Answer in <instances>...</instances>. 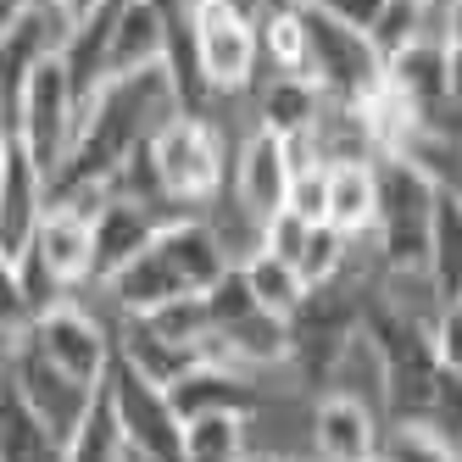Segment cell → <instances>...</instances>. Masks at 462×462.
<instances>
[{
	"mask_svg": "<svg viewBox=\"0 0 462 462\" xmlns=\"http://www.w3.org/2000/svg\"><path fill=\"white\" fill-rule=\"evenodd\" d=\"M179 112V95L162 68L145 73H123L106 79L101 89L79 106V134L68 162L51 173V195H84V189H106L112 173L123 168L134 151L156 140V128Z\"/></svg>",
	"mask_w": 462,
	"mask_h": 462,
	"instance_id": "1",
	"label": "cell"
},
{
	"mask_svg": "<svg viewBox=\"0 0 462 462\" xmlns=\"http://www.w3.org/2000/svg\"><path fill=\"white\" fill-rule=\"evenodd\" d=\"M156 189L173 212H207L228 189V162H235V140L223 134L217 112H173L145 145Z\"/></svg>",
	"mask_w": 462,
	"mask_h": 462,
	"instance_id": "2",
	"label": "cell"
},
{
	"mask_svg": "<svg viewBox=\"0 0 462 462\" xmlns=\"http://www.w3.org/2000/svg\"><path fill=\"white\" fill-rule=\"evenodd\" d=\"M379 212H374V251L384 273H429V217H435L440 184L418 173L407 156H379Z\"/></svg>",
	"mask_w": 462,
	"mask_h": 462,
	"instance_id": "3",
	"label": "cell"
},
{
	"mask_svg": "<svg viewBox=\"0 0 462 462\" xmlns=\"http://www.w3.org/2000/svg\"><path fill=\"white\" fill-rule=\"evenodd\" d=\"M301 79L318 84L323 101L335 106H362L384 84V61L368 34L335 23L323 6L301 0Z\"/></svg>",
	"mask_w": 462,
	"mask_h": 462,
	"instance_id": "4",
	"label": "cell"
},
{
	"mask_svg": "<svg viewBox=\"0 0 462 462\" xmlns=\"http://www.w3.org/2000/svg\"><path fill=\"white\" fill-rule=\"evenodd\" d=\"M189 51L201 68V84L212 89V106L223 95H245L262 84V28L235 0L189 6Z\"/></svg>",
	"mask_w": 462,
	"mask_h": 462,
	"instance_id": "5",
	"label": "cell"
},
{
	"mask_svg": "<svg viewBox=\"0 0 462 462\" xmlns=\"http://www.w3.org/2000/svg\"><path fill=\"white\" fill-rule=\"evenodd\" d=\"M101 395L112 407L123 451H134L145 462H184V418L173 407L168 384H156L151 374H140L128 356H112V368L101 379Z\"/></svg>",
	"mask_w": 462,
	"mask_h": 462,
	"instance_id": "6",
	"label": "cell"
},
{
	"mask_svg": "<svg viewBox=\"0 0 462 462\" xmlns=\"http://www.w3.org/2000/svg\"><path fill=\"white\" fill-rule=\"evenodd\" d=\"M73 134H79V95H73V79H68V68H61V56H51V61L34 68V79L23 84L12 140L51 184V173L73 151Z\"/></svg>",
	"mask_w": 462,
	"mask_h": 462,
	"instance_id": "7",
	"label": "cell"
},
{
	"mask_svg": "<svg viewBox=\"0 0 462 462\" xmlns=\"http://www.w3.org/2000/svg\"><path fill=\"white\" fill-rule=\"evenodd\" d=\"M117 323L112 312H95L89 301H56L28 323V340L40 346L45 362H56L61 374H73L79 384H101L112 356H117Z\"/></svg>",
	"mask_w": 462,
	"mask_h": 462,
	"instance_id": "8",
	"label": "cell"
},
{
	"mask_svg": "<svg viewBox=\"0 0 462 462\" xmlns=\"http://www.w3.org/2000/svg\"><path fill=\"white\" fill-rule=\"evenodd\" d=\"M12 390L28 402V412H34V418L51 429V435L68 446L73 429L84 423V412L95 407V390H101V384H79L73 374H61L56 362H45L40 346L23 335L17 351H12Z\"/></svg>",
	"mask_w": 462,
	"mask_h": 462,
	"instance_id": "9",
	"label": "cell"
},
{
	"mask_svg": "<svg viewBox=\"0 0 462 462\" xmlns=\"http://www.w3.org/2000/svg\"><path fill=\"white\" fill-rule=\"evenodd\" d=\"M290 151L268 128H251L245 140H235V162H228V201H235L256 228L279 217L290 201Z\"/></svg>",
	"mask_w": 462,
	"mask_h": 462,
	"instance_id": "10",
	"label": "cell"
},
{
	"mask_svg": "<svg viewBox=\"0 0 462 462\" xmlns=\"http://www.w3.org/2000/svg\"><path fill=\"white\" fill-rule=\"evenodd\" d=\"M384 412L323 390L312 395V462H379Z\"/></svg>",
	"mask_w": 462,
	"mask_h": 462,
	"instance_id": "11",
	"label": "cell"
},
{
	"mask_svg": "<svg viewBox=\"0 0 462 462\" xmlns=\"http://www.w3.org/2000/svg\"><path fill=\"white\" fill-rule=\"evenodd\" d=\"M162 223H168V217H156L151 207L106 189V201L95 207V217H89V284H106L117 268H128V262L156 240Z\"/></svg>",
	"mask_w": 462,
	"mask_h": 462,
	"instance_id": "12",
	"label": "cell"
},
{
	"mask_svg": "<svg viewBox=\"0 0 462 462\" xmlns=\"http://www.w3.org/2000/svg\"><path fill=\"white\" fill-rule=\"evenodd\" d=\"M101 201H106V195L45 201V217L34 228V245H28L51 268V279H61L73 295L89 284V217H95V207H101Z\"/></svg>",
	"mask_w": 462,
	"mask_h": 462,
	"instance_id": "13",
	"label": "cell"
},
{
	"mask_svg": "<svg viewBox=\"0 0 462 462\" xmlns=\"http://www.w3.org/2000/svg\"><path fill=\"white\" fill-rule=\"evenodd\" d=\"M168 395H173L179 418H201V412H240V418H251L262 407V395H268V384L240 374V368H228V362H195L184 379L168 384Z\"/></svg>",
	"mask_w": 462,
	"mask_h": 462,
	"instance_id": "14",
	"label": "cell"
},
{
	"mask_svg": "<svg viewBox=\"0 0 462 462\" xmlns=\"http://www.w3.org/2000/svg\"><path fill=\"white\" fill-rule=\"evenodd\" d=\"M162 56H168V0H117L106 79L162 68Z\"/></svg>",
	"mask_w": 462,
	"mask_h": 462,
	"instance_id": "15",
	"label": "cell"
},
{
	"mask_svg": "<svg viewBox=\"0 0 462 462\" xmlns=\"http://www.w3.org/2000/svg\"><path fill=\"white\" fill-rule=\"evenodd\" d=\"M156 251L179 268L184 290H207V284H217L228 268H235L228 251H223V240H217V228L201 212H179V217L162 223L156 228Z\"/></svg>",
	"mask_w": 462,
	"mask_h": 462,
	"instance_id": "16",
	"label": "cell"
},
{
	"mask_svg": "<svg viewBox=\"0 0 462 462\" xmlns=\"http://www.w3.org/2000/svg\"><path fill=\"white\" fill-rule=\"evenodd\" d=\"M45 195H51L45 173L12 140V168H6V179H0V256L6 262H17L28 245H34V228L45 217Z\"/></svg>",
	"mask_w": 462,
	"mask_h": 462,
	"instance_id": "17",
	"label": "cell"
},
{
	"mask_svg": "<svg viewBox=\"0 0 462 462\" xmlns=\"http://www.w3.org/2000/svg\"><path fill=\"white\" fill-rule=\"evenodd\" d=\"M374 162H340V168H328V212H323V223L340 228L346 240H368L374 235V212H379V168Z\"/></svg>",
	"mask_w": 462,
	"mask_h": 462,
	"instance_id": "18",
	"label": "cell"
},
{
	"mask_svg": "<svg viewBox=\"0 0 462 462\" xmlns=\"http://www.w3.org/2000/svg\"><path fill=\"white\" fill-rule=\"evenodd\" d=\"M318 112H323V95L301 73H268V84H256V128H268L279 140L307 134Z\"/></svg>",
	"mask_w": 462,
	"mask_h": 462,
	"instance_id": "19",
	"label": "cell"
},
{
	"mask_svg": "<svg viewBox=\"0 0 462 462\" xmlns=\"http://www.w3.org/2000/svg\"><path fill=\"white\" fill-rule=\"evenodd\" d=\"M429 284L440 301H462V189L435 195L429 217Z\"/></svg>",
	"mask_w": 462,
	"mask_h": 462,
	"instance_id": "20",
	"label": "cell"
},
{
	"mask_svg": "<svg viewBox=\"0 0 462 462\" xmlns=\"http://www.w3.org/2000/svg\"><path fill=\"white\" fill-rule=\"evenodd\" d=\"M184 462H256L251 418H240V412L184 418Z\"/></svg>",
	"mask_w": 462,
	"mask_h": 462,
	"instance_id": "21",
	"label": "cell"
},
{
	"mask_svg": "<svg viewBox=\"0 0 462 462\" xmlns=\"http://www.w3.org/2000/svg\"><path fill=\"white\" fill-rule=\"evenodd\" d=\"M0 462H61V440L28 412L12 379L0 384Z\"/></svg>",
	"mask_w": 462,
	"mask_h": 462,
	"instance_id": "22",
	"label": "cell"
},
{
	"mask_svg": "<svg viewBox=\"0 0 462 462\" xmlns=\"http://www.w3.org/2000/svg\"><path fill=\"white\" fill-rule=\"evenodd\" d=\"M240 279H245V290H251V307H256V312L295 318V312H301V301H307L301 273H295L290 262L268 256V251H251V256L240 262Z\"/></svg>",
	"mask_w": 462,
	"mask_h": 462,
	"instance_id": "23",
	"label": "cell"
},
{
	"mask_svg": "<svg viewBox=\"0 0 462 462\" xmlns=\"http://www.w3.org/2000/svg\"><path fill=\"white\" fill-rule=\"evenodd\" d=\"M351 245H356V240H346L340 228L312 223L301 256H295V273H301V284H307V290H323V284L346 279V273H351Z\"/></svg>",
	"mask_w": 462,
	"mask_h": 462,
	"instance_id": "24",
	"label": "cell"
},
{
	"mask_svg": "<svg viewBox=\"0 0 462 462\" xmlns=\"http://www.w3.org/2000/svg\"><path fill=\"white\" fill-rule=\"evenodd\" d=\"M123 435H117V423H112V407H106V395L95 390V407L84 412V423L73 429V440L61 446V462H123Z\"/></svg>",
	"mask_w": 462,
	"mask_h": 462,
	"instance_id": "25",
	"label": "cell"
},
{
	"mask_svg": "<svg viewBox=\"0 0 462 462\" xmlns=\"http://www.w3.org/2000/svg\"><path fill=\"white\" fill-rule=\"evenodd\" d=\"M379 462H457V446L429 423H384Z\"/></svg>",
	"mask_w": 462,
	"mask_h": 462,
	"instance_id": "26",
	"label": "cell"
},
{
	"mask_svg": "<svg viewBox=\"0 0 462 462\" xmlns=\"http://www.w3.org/2000/svg\"><path fill=\"white\" fill-rule=\"evenodd\" d=\"M368 40H374L379 61L395 56L402 45H412V40H423V0H384V12L368 28Z\"/></svg>",
	"mask_w": 462,
	"mask_h": 462,
	"instance_id": "27",
	"label": "cell"
},
{
	"mask_svg": "<svg viewBox=\"0 0 462 462\" xmlns=\"http://www.w3.org/2000/svg\"><path fill=\"white\" fill-rule=\"evenodd\" d=\"M201 301H207V312H212V335H217V328H228V323H240L245 312H256V307H251V290H245V279H240V268H228L217 284H207Z\"/></svg>",
	"mask_w": 462,
	"mask_h": 462,
	"instance_id": "28",
	"label": "cell"
},
{
	"mask_svg": "<svg viewBox=\"0 0 462 462\" xmlns=\"http://www.w3.org/2000/svg\"><path fill=\"white\" fill-rule=\"evenodd\" d=\"M28 323H34V307H28V295H23L17 262H6V256H0V335L23 340V335H28Z\"/></svg>",
	"mask_w": 462,
	"mask_h": 462,
	"instance_id": "29",
	"label": "cell"
},
{
	"mask_svg": "<svg viewBox=\"0 0 462 462\" xmlns=\"http://www.w3.org/2000/svg\"><path fill=\"white\" fill-rule=\"evenodd\" d=\"M429 346H435L440 374H462V301H446L429 323Z\"/></svg>",
	"mask_w": 462,
	"mask_h": 462,
	"instance_id": "30",
	"label": "cell"
},
{
	"mask_svg": "<svg viewBox=\"0 0 462 462\" xmlns=\"http://www.w3.org/2000/svg\"><path fill=\"white\" fill-rule=\"evenodd\" d=\"M307 235H312V223H301L295 212H279V217L262 223V245L256 251H268V256H279V262H290V268H295V256H301Z\"/></svg>",
	"mask_w": 462,
	"mask_h": 462,
	"instance_id": "31",
	"label": "cell"
},
{
	"mask_svg": "<svg viewBox=\"0 0 462 462\" xmlns=\"http://www.w3.org/2000/svg\"><path fill=\"white\" fill-rule=\"evenodd\" d=\"M284 212H295L301 223H323V212H328V168L295 173V179H290V201H284Z\"/></svg>",
	"mask_w": 462,
	"mask_h": 462,
	"instance_id": "32",
	"label": "cell"
},
{
	"mask_svg": "<svg viewBox=\"0 0 462 462\" xmlns=\"http://www.w3.org/2000/svg\"><path fill=\"white\" fill-rule=\"evenodd\" d=\"M429 429H440L446 440H462V374H440L435 402H429Z\"/></svg>",
	"mask_w": 462,
	"mask_h": 462,
	"instance_id": "33",
	"label": "cell"
},
{
	"mask_svg": "<svg viewBox=\"0 0 462 462\" xmlns=\"http://www.w3.org/2000/svg\"><path fill=\"white\" fill-rule=\"evenodd\" d=\"M312 6H323L335 23L356 28V34H368V28L379 23V12H384V0H312Z\"/></svg>",
	"mask_w": 462,
	"mask_h": 462,
	"instance_id": "34",
	"label": "cell"
},
{
	"mask_svg": "<svg viewBox=\"0 0 462 462\" xmlns=\"http://www.w3.org/2000/svg\"><path fill=\"white\" fill-rule=\"evenodd\" d=\"M45 6H56L61 17H68V23H84L89 12H101L106 6V0H45Z\"/></svg>",
	"mask_w": 462,
	"mask_h": 462,
	"instance_id": "35",
	"label": "cell"
},
{
	"mask_svg": "<svg viewBox=\"0 0 462 462\" xmlns=\"http://www.w3.org/2000/svg\"><path fill=\"white\" fill-rule=\"evenodd\" d=\"M28 12V0H0V40H6L12 34V28H17V17Z\"/></svg>",
	"mask_w": 462,
	"mask_h": 462,
	"instance_id": "36",
	"label": "cell"
},
{
	"mask_svg": "<svg viewBox=\"0 0 462 462\" xmlns=\"http://www.w3.org/2000/svg\"><path fill=\"white\" fill-rule=\"evenodd\" d=\"M256 462H284V457H256ZM307 462H312V457H307Z\"/></svg>",
	"mask_w": 462,
	"mask_h": 462,
	"instance_id": "37",
	"label": "cell"
},
{
	"mask_svg": "<svg viewBox=\"0 0 462 462\" xmlns=\"http://www.w3.org/2000/svg\"><path fill=\"white\" fill-rule=\"evenodd\" d=\"M123 462H145V457H134V451H128V457H123Z\"/></svg>",
	"mask_w": 462,
	"mask_h": 462,
	"instance_id": "38",
	"label": "cell"
},
{
	"mask_svg": "<svg viewBox=\"0 0 462 462\" xmlns=\"http://www.w3.org/2000/svg\"><path fill=\"white\" fill-rule=\"evenodd\" d=\"M451 446H457V462H462V440H451Z\"/></svg>",
	"mask_w": 462,
	"mask_h": 462,
	"instance_id": "39",
	"label": "cell"
}]
</instances>
